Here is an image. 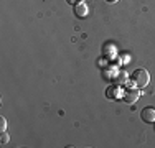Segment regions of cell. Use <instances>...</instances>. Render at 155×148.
I'll list each match as a JSON object with an SVG mask.
<instances>
[{
  "mask_svg": "<svg viewBox=\"0 0 155 148\" xmlns=\"http://www.w3.org/2000/svg\"><path fill=\"white\" fill-rule=\"evenodd\" d=\"M130 81H132V84H134L135 87H139V89H143L147 86V84L150 82V74L147 69H135L134 72H132V76H130Z\"/></svg>",
  "mask_w": 155,
  "mask_h": 148,
  "instance_id": "6da1fadb",
  "label": "cell"
},
{
  "mask_svg": "<svg viewBox=\"0 0 155 148\" xmlns=\"http://www.w3.org/2000/svg\"><path fill=\"white\" fill-rule=\"evenodd\" d=\"M140 97V91L139 89H134V87H125L124 92H122V99L124 102L127 104H134L137 102V99Z\"/></svg>",
  "mask_w": 155,
  "mask_h": 148,
  "instance_id": "7a4b0ae2",
  "label": "cell"
},
{
  "mask_svg": "<svg viewBox=\"0 0 155 148\" xmlns=\"http://www.w3.org/2000/svg\"><path fill=\"white\" fill-rule=\"evenodd\" d=\"M140 117H142V120L147 122V124H155V109L153 107H145V109H142Z\"/></svg>",
  "mask_w": 155,
  "mask_h": 148,
  "instance_id": "3957f363",
  "label": "cell"
},
{
  "mask_svg": "<svg viewBox=\"0 0 155 148\" xmlns=\"http://www.w3.org/2000/svg\"><path fill=\"white\" fill-rule=\"evenodd\" d=\"M122 89L120 86H109L107 91H106V95H107V99H117V97H122Z\"/></svg>",
  "mask_w": 155,
  "mask_h": 148,
  "instance_id": "277c9868",
  "label": "cell"
},
{
  "mask_svg": "<svg viewBox=\"0 0 155 148\" xmlns=\"http://www.w3.org/2000/svg\"><path fill=\"white\" fill-rule=\"evenodd\" d=\"M74 13H76L79 18H84V17H86V15H87V7H86V3H83V2L76 3V5H74Z\"/></svg>",
  "mask_w": 155,
  "mask_h": 148,
  "instance_id": "5b68a950",
  "label": "cell"
},
{
  "mask_svg": "<svg viewBox=\"0 0 155 148\" xmlns=\"http://www.w3.org/2000/svg\"><path fill=\"white\" fill-rule=\"evenodd\" d=\"M10 142V137L7 132H2V137H0V145H7Z\"/></svg>",
  "mask_w": 155,
  "mask_h": 148,
  "instance_id": "8992f818",
  "label": "cell"
},
{
  "mask_svg": "<svg viewBox=\"0 0 155 148\" xmlns=\"http://www.w3.org/2000/svg\"><path fill=\"white\" fill-rule=\"evenodd\" d=\"M7 130V120L5 117H0V132H5Z\"/></svg>",
  "mask_w": 155,
  "mask_h": 148,
  "instance_id": "52a82bcc",
  "label": "cell"
},
{
  "mask_svg": "<svg viewBox=\"0 0 155 148\" xmlns=\"http://www.w3.org/2000/svg\"><path fill=\"white\" fill-rule=\"evenodd\" d=\"M81 0H68V3H71V5H76V3H79Z\"/></svg>",
  "mask_w": 155,
  "mask_h": 148,
  "instance_id": "ba28073f",
  "label": "cell"
},
{
  "mask_svg": "<svg viewBox=\"0 0 155 148\" xmlns=\"http://www.w3.org/2000/svg\"><path fill=\"white\" fill-rule=\"evenodd\" d=\"M107 3H116V2H119V0H106Z\"/></svg>",
  "mask_w": 155,
  "mask_h": 148,
  "instance_id": "9c48e42d",
  "label": "cell"
}]
</instances>
